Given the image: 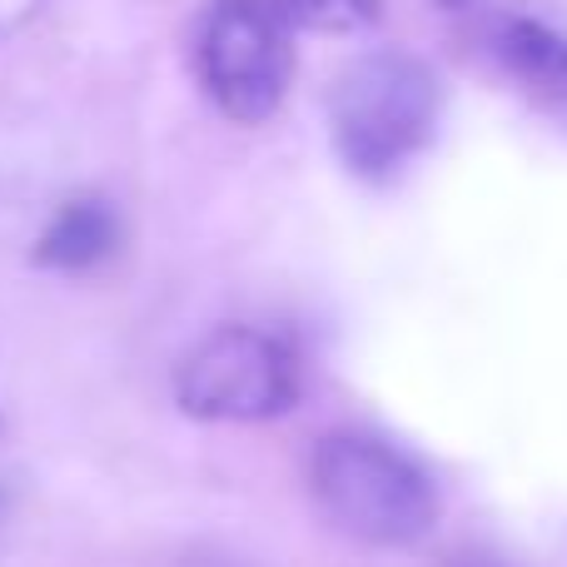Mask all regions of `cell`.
<instances>
[{
	"instance_id": "9",
	"label": "cell",
	"mask_w": 567,
	"mask_h": 567,
	"mask_svg": "<svg viewBox=\"0 0 567 567\" xmlns=\"http://www.w3.org/2000/svg\"><path fill=\"white\" fill-rule=\"evenodd\" d=\"M433 10H463V6H473V0H429Z\"/></svg>"
},
{
	"instance_id": "1",
	"label": "cell",
	"mask_w": 567,
	"mask_h": 567,
	"mask_svg": "<svg viewBox=\"0 0 567 567\" xmlns=\"http://www.w3.org/2000/svg\"><path fill=\"white\" fill-rule=\"evenodd\" d=\"M329 125L353 175L389 179L429 145L439 125V80L403 50H373L339 75Z\"/></svg>"
},
{
	"instance_id": "3",
	"label": "cell",
	"mask_w": 567,
	"mask_h": 567,
	"mask_svg": "<svg viewBox=\"0 0 567 567\" xmlns=\"http://www.w3.org/2000/svg\"><path fill=\"white\" fill-rule=\"evenodd\" d=\"M175 399L189 419H209V423L275 419L299 399V359L275 333L225 323V329L205 333L179 359Z\"/></svg>"
},
{
	"instance_id": "4",
	"label": "cell",
	"mask_w": 567,
	"mask_h": 567,
	"mask_svg": "<svg viewBox=\"0 0 567 567\" xmlns=\"http://www.w3.org/2000/svg\"><path fill=\"white\" fill-rule=\"evenodd\" d=\"M199 75L239 125H265L293 75L289 20L275 0H219L199 30Z\"/></svg>"
},
{
	"instance_id": "2",
	"label": "cell",
	"mask_w": 567,
	"mask_h": 567,
	"mask_svg": "<svg viewBox=\"0 0 567 567\" xmlns=\"http://www.w3.org/2000/svg\"><path fill=\"white\" fill-rule=\"evenodd\" d=\"M313 493L333 528L373 548L419 543L439 518L429 473L369 433H329L313 453Z\"/></svg>"
},
{
	"instance_id": "7",
	"label": "cell",
	"mask_w": 567,
	"mask_h": 567,
	"mask_svg": "<svg viewBox=\"0 0 567 567\" xmlns=\"http://www.w3.org/2000/svg\"><path fill=\"white\" fill-rule=\"evenodd\" d=\"M289 25L323 30V35H349L379 20V0H275Z\"/></svg>"
},
{
	"instance_id": "8",
	"label": "cell",
	"mask_w": 567,
	"mask_h": 567,
	"mask_svg": "<svg viewBox=\"0 0 567 567\" xmlns=\"http://www.w3.org/2000/svg\"><path fill=\"white\" fill-rule=\"evenodd\" d=\"M453 567H508V563H498V558H483V553H473V558H458Z\"/></svg>"
},
{
	"instance_id": "6",
	"label": "cell",
	"mask_w": 567,
	"mask_h": 567,
	"mask_svg": "<svg viewBox=\"0 0 567 567\" xmlns=\"http://www.w3.org/2000/svg\"><path fill=\"white\" fill-rule=\"evenodd\" d=\"M120 249V215L95 195L65 199L60 215L45 225L35 245V259L45 269H60V275H85V269L105 265Z\"/></svg>"
},
{
	"instance_id": "5",
	"label": "cell",
	"mask_w": 567,
	"mask_h": 567,
	"mask_svg": "<svg viewBox=\"0 0 567 567\" xmlns=\"http://www.w3.org/2000/svg\"><path fill=\"white\" fill-rule=\"evenodd\" d=\"M493 55L538 105L567 115V35L533 16H503L493 25Z\"/></svg>"
},
{
	"instance_id": "10",
	"label": "cell",
	"mask_w": 567,
	"mask_h": 567,
	"mask_svg": "<svg viewBox=\"0 0 567 567\" xmlns=\"http://www.w3.org/2000/svg\"><path fill=\"white\" fill-rule=\"evenodd\" d=\"M0 508H6V493H0Z\"/></svg>"
}]
</instances>
